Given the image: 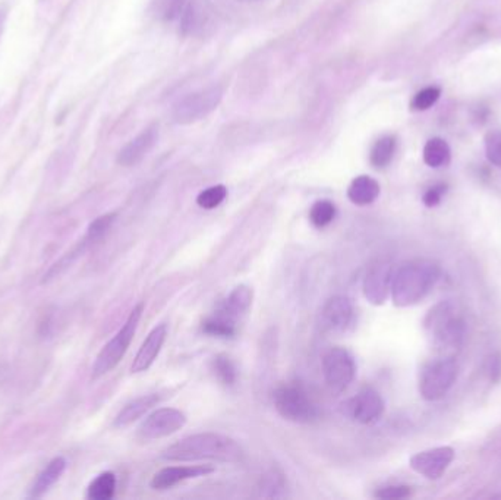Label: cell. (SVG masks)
<instances>
[{
    "label": "cell",
    "instance_id": "f546056e",
    "mask_svg": "<svg viewBox=\"0 0 501 500\" xmlns=\"http://www.w3.org/2000/svg\"><path fill=\"white\" fill-rule=\"evenodd\" d=\"M485 154L494 166L501 168V131H491L485 135Z\"/></svg>",
    "mask_w": 501,
    "mask_h": 500
},
{
    "label": "cell",
    "instance_id": "f1b7e54d",
    "mask_svg": "<svg viewBox=\"0 0 501 500\" xmlns=\"http://www.w3.org/2000/svg\"><path fill=\"white\" fill-rule=\"evenodd\" d=\"M439 95H441V90H439V88H423V90L416 93L415 97L412 100L411 108L414 109V111H418V112L428 111V109L432 108V106L439 102Z\"/></svg>",
    "mask_w": 501,
    "mask_h": 500
},
{
    "label": "cell",
    "instance_id": "4dcf8cb0",
    "mask_svg": "<svg viewBox=\"0 0 501 500\" xmlns=\"http://www.w3.org/2000/svg\"><path fill=\"white\" fill-rule=\"evenodd\" d=\"M185 2L186 0H160L157 8H159V13L165 21H173L177 17H181Z\"/></svg>",
    "mask_w": 501,
    "mask_h": 500
},
{
    "label": "cell",
    "instance_id": "836d02e7",
    "mask_svg": "<svg viewBox=\"0 0 501 500\" xmlns=\"http://www.w3.org/2000/svg\"><path fill=\"white\" fill-rule=\"evenodd\" d=\"M487 374H489V379L493 383H498L501 381L500 352H494V354L489 356V361H487Z\"/></svg>",
    "mask_w": 501,
    "mask_h": 500
},
{
    "label": "cell",
    "instance_id": "1f68e13d",
    "mask_svg": "<svg viewBox=\"0 0 501 500\" xmlns=\"http://www.w3.org/2000/svg\"><path fill=\"white\" fill-rule=\"evenodd\" d=\"M411 495L412 488L409 486L398 484V486H387V488H378L375 497H378V499L398 500L407 499Z\"/></svg>",
    "mask_w": 501,
    "mask_h": 500
},
{
    "label": "cell",
    "instance_id": "3957f363",
    "mask_svg": "<svg viewBox=\"0 0 501 500\" xmlns=\"http://www.w3.org/2000/svg\"><path fill=\"white\" fill-rule=\"evenodd\" d=\"M423 326L439 357H456L464 342L466 323L452 301L439 302L431 308Z\"/></svg>",
    "mask_w": 501,
    "mask_h": 500
},
{
    "label": "cell",
    "instance_id": "52a82bcc",
    "mask_svg": "<svg viewBox=\"0 0 501 500\" xmlns=\"http://www.w3.org/2000/svg\"><path fill=\"white\" fill-rule=\"evenodd\" d=\"M222 97L223 90L220 86H211V87L191 93L173 106V120L181 125L197 122L213 112L220 103Z\"/></svg>",
    "mask_w": 501,
    "mask_h": 500
},
{
    "label": "cell",
    "instance_id": "7c38bea8",
    "mask_svg": "<svg viewBox=\"0 0 501 500\" xmlns=\"http://www.w3.org/2000/svg\"><path fill=\"white\" fill-rule=\"evenodd\" d=\"M384 408H386V404H384L382 395L370 386L362 388L357 397L350 399L349 406H348L350 417L365 426L377 422L382 418Z\"/></svg>",
    "mask_w": 501,
    "mask_h": 500
},
{
    "label": "cell",
    "instance_id": "8992f818",
    "mask_svg": "<svg viewBox=\"0 0 501 500\" xmlns=\"http://www.w3.org/2000/svg\"><path fill=\"white\" fill-rule=\"evenodd\" d=\"M457 377L456 358L437 357L425 364L419 376V393L425 401L443 399L455 385Z\"/></svg>",
    "mask_w": 501,
    "mask_h": 500
},
{
    "label": "cell",
    "instance_id": "9c48e42d",
    "mask_svg": "<svg viewBox=\"0 0 501 500\" xmlns=\"http://www.w3.org/2000/svg\"><path fill=\"white\" fill-rule=\"evenodd\" d=\"M185 424L186 415L181 409L159 408L152 411L144 422H141L138 436L143 440L168 438L170 434L181 430Z\"/></svg>",
    "mask_w": 501,
    "mask_h": 500
},
{
    "label": "cell",
    "instance_id": "d4e9b609",
    "mask_svg": "<svg viewBox=\"0 0 501 500\" xmlns=\"http://www.w3.org/2000/svg\"><path fill=\"white\" fill-rule=\"evenodd\" d=\"M211 367H213L214 374L222 385L234 386L238 381V372H236L234 361L230 360L229 357L225 356V354H218V356L214 357Z\"/></svg>",
    "mask_w": 501,
    "mask_h": 500
},
{
    "label": "cell",
    "instance_id": "8fae6325",
    "mask_svg": "<svg viewBox=\"0 0 501 500\" xmlns=\"http://www.w3.org/2000/svg\"><path fill=\"white\" fill-rule=\"evenodd\" d=\"M455 459V451L450 447H434L428 451L418 452L409 461L414 471L428 480H439L448 471Z\"/></svg>",
    "mask_w": 501,
    "mask_h": 500
},
{
    "label": "cell",
    "instance_id": "484cf974",
    "mask_svg": "<svg viewBox=\"0 0 501 500\" xmlns=\"http://www.w3.org/2000/svg\"><path fill=\"white\" fill-rule=\"evenodd\" d=\"M336 217V206L329 200H320L309 210V220L318 229L329 226Z\"/></svg>",
    "mask_w": 501,
    "mask_h": 500
},
{
    "label": "cell",
    "instance_id": "7402d4cb",
    "mask_svg": "<svg viewBox=\"0 0 501 500\" xmlns=\"http://www.w3.org/2000/svg\"><path fill=\"white\" fill-rule=\"evenodd\" d=\"M116 477L113 472H102L88 486L86 497L91 500H109L115 496Z\"/></svg>",
    "mask_w": 501,
    "mask_h": 500
},
{
    "label": "cell",
    "instance_id": "5bb4252c",
    "mask_svg": "<svg viewBox=\"0 0 501 500\" xmlns=\"http://www.w3.org/2000/svg\"><path fill=\"white\" fill-rule=\"evenodd\" d=\"M216 468L209 463L204 465H182V467H166L152 476V486L154 490H168L186 480L198 479L213 474Z\"/></svg>",
    "mask_w": 501,
    "mask_h": 500
},
{
    "label": "cell",
    "instance_id": "9a60e30c",
    "mask_svg": "<svg viewBox=\"0 0 501 500\" xmlns=\"http://www.w3.org/2000/svg\"><path fill=\"white\" fill-rule=\"evenodd\" d=\"M166 336H168L166 324H159L148 333L144 342L141 345L140 351L136 352V358H134V363L131 365L132 373H144L152 367V363L157 360V357L160 354Z\"/></svg>",
    "mask_w": 501,
    "mask_h": 500
},
{
    "label": "cell",
    "instance_id": "7a4b0ae2",
    "mask_svg": "<svg viewBox=\"0 0 501 500\" xmlns=\"http://www.w3.org/2000/svg\"><path fill=\"white\" fill-rule=\"evenodd\" d=\"M439 275L441 270L436 261L416 258L403 263L393 273L391 301L400 308L415 306L431 292Z\"/></svg>",
    "mask_w": 501,
    "mask_h": 500
},
{
    "label": "cell",
    "instance_id": "44dd1931",
    "mask_svg": "<svg viewBox=\"0 0 501 500\" xmlns=\"http://www.w3.org/2000/svg\"><path fill=\"white\" fill-rule=\"evenodd\" d=\"M452 158V152L448 147V141L443 138H431L423 147V161L430 168H441L448 165Z\"/></svg>",
    "mask_w": 501,
    "mask_h": 500
},
{
    "label": "cell",
    "instance_id": "2e32d148",
    "mask_svg": "<svg viewBox=\"0 0 501 500\" xmlns=\"http://www.w3.org/2000/svg\"><path fill=\"white\" fill-rule=\"evenodd\" d=\"M159 138V129L156 125L144 129L140 135L129 141L124 149L120 150L118 163L122 166H134L140 163L147 156L148 152L156 144Z\"/></svg>",
    "mask_w": 501,
    "mask_h": 500
},
{
    "label": "cell",
    "instance_id": "4316f807",
    "mask_svg": "<svg viewBox=\"0 0 501 500\" xmlns=\"http://www.w3.org/2000/svg\"><path fill=\"white\" fill-rule=\"evenodd\" d=\"M116 213H109V215L100 216L94 222H91L90 226L86 229V235L84 241L86 244L93 245L97 241L102 240L107 232L111 231V225L115 224Z\"/></svg>",
    "mask_w": 501,
    "mask_h": 500
},
{
    "label": "cell",
    "instance_id": "ffe728a7",
    "mask_svg": "<svg viewBox=\"0 0 501 500\" xmlns=\"http://www.w3.org/2000/svg\"><path fill=\"white\" fill-rule=\"evenodd\" d=\"M65 468V459L61 458V456L52 459V461L47 463V467L38 474L37 479H36L33 486L29 488V496L42 497L45 493L49 492L50 488H52L54 483H58L59 479L62 477Z\"/></svg>",
    "mask_w": 501,
    "mask_h": 500
},
{
    "label": "cell",
    "instance_id": "277c9868",
    "mask_svg": "<svg viewBox=\"0 0 501 500\" xmlns=\"http://www.w3.org/2000/svg\"><path fill=\"white\" fill-rule=\"evenodd\" d=\"M143 311H144V304H138V306L134 307V310L127 316L124 326L120 327L119 332L99 352V356L95 358L94 365H93V370H91L93 372L91 373V377L94 381L111 372L120 363V360L124 358L127 348H129L132 340H134V336H136V329H138L141 317H143Z\"/></svg>",
    "mask_w": 501,
    "mask_h": 500
},
{
    "label": "cell",
    "instance_id": "e0dca14e",
    "mask_svg": "<svg viewBox=\"0 0 501 500\" xmlns=\"http://www.w3.org/2000/svg\"><path fill=\"white\" fill-rule=\"evenodd\" d=\"M252 298H254V294H252L250 286H236L214 313L227 318L229 322L234 323V324H238L239 320L247 315L248 310L252 306Z\"/></svg>",
    "mask_w": 501,
    "mask_h": 500
},
{
    "label": "cell",
    "instance_id": "d6a6232c",
    "mask_svg": "<svg viewBox=\"0 0 501 500\" xmlns=\"http://www.w3.org/2000/svg\"><path fill=\"white\" fill-rule=\"evenodd\" d=\"M448 191V185L444 184H437V185H432L431 188H428L423 194V201L427 207H436L441 203L444 194Z\"/></svg>",
    "mask_w": 501,
    "mask_h": 500
},
{
    "label": "cell",
    "instance_id": "cb8c5ba5",
    "mask_svg": "<svg viewBox=\"0 0 501 500\" xmlns=\"http://www.w3.org/2000/svg\"><path fill=\"white\" fill-rule=\"evenodd\" d=\"M202 332L209 336H216V338H234L238 332V324L229 322L222 316L214 315L207 317L202 322Z\"/></svg>",
    "mask_w": 501,
    "mask_h": 500
},
{
    "label": "cell",
    "instance_id": "83f0119b",
    "mask_svg": "<svg viewBox=\"0 0 501 500\" xmlns=\"http://www.w3.org/2000/svg\"><path fill=\"white\" fill-rule=\"evenodd\" d=\"M227 190L225 185H214L209 186L207 190L201 191L197 197V204L201 207V209H206V210H213L216 207L220 206V204L226 199Z\"/></svg>",
    "mask_w": 501,
    "mask_h": 500
},
{
    "label": "cell",
    "instance_id": "6da1fadb",
    "mask_svg": "<svg viewBox=\"0 0 501 500\" xmlns=\"http://www.w3.org/2000/svg\"><path fill=\"white\" fill-rule=\"evenodd\" d=\"M161 458L175 463H197V461H218L239 463L242 461V447L236 440L218 433L191 434L179 442L173 443L161 452Z\"/></svg>",
    "mask_w": 501,
    "mask_h": 500
},
{
    "label": "cell",
    "instance_id": "30bf717a",
    "mask_svg": "<svg viewBox=\"0 0 501 500\" xmlns=\"http://www.w3.org/2000/svg\"><path fill=\"white\" fill-rule=\"evenodd\" d=\"M393 266L389 261L378 260L366 270L362 291L366 301L373 306H382L390 297Z\"/></svg>",
    "mask_w": 501,
    "mask_h": 500
},
{
    "label": "cell",
    "instance_id": "d6986e66",
    "mask_svg": "<svg viewBox=\"0 0 501 500\" xmlns=\"http://www.w3.org/2000/svg\"><path fill=\"white\" fill-rule=\"evenodd\" d=\"M378 195H380V184L366 175L355 178L348 188V199L355 206H370L378 199Z\"/></svg>",
    "mask_w": 501,
    "mask_h": 500
},
{
    "label": "cell",
    "instance_id": "ba28073f",
    "mask_svg": "<svg viewBox=\"0 0 501 500\" xmlns=\"http://www.w3.org/2000/svg\"><path fill=\"white\" fill-rule=\"evenodd\" d=\"M357 374L354 357L345 348H330L323 357V376L333 393L345 392Z\"/></svg>",
    "mask_w": 501,
    "mask_h": 500
},
{
    "label": "cell",
    "instance_id": "e575fe53",
    "mask_svg": "<svg viewBox=\"0 0 501 500\" xmlns=\"http://www.w3.org/2000/svg\"><path fill=\"white\" fill-rule=\"evenodd\" d=\"M4 21H6V8L0 6V36H2V31H4Z\"/></svg>",
    "mask_w": 501,
    "mask_h": 500
},
{
    "label": "cell",
    "instance_id": "4fadbf2b",
    "mask_svg": "<svg viewBox=\"0 0 501 500\" xmlns=\"http://www.w3.org/2000/svg\"><path fill=\"white\" fill-rule=\"evenodd\" d=\"M354 304L346 295H334L321 310V324L329 333H343L354 320Z\"/></svg>",
    "mask_w": 501,
    "mask_h": 500
},
{
    "label": "cell",
    "instance_id": "603a6c76",
    "mask_svg": "<svg viewBox=\"0 0 501 500\" xmlns=\"http://www.w3.org/2000/svg\"><path fill=\"white\" fill-rule=\"evenodd\" d=\"M396 140L395 136L386 135L380 138L371 150V165L382 169L390 165L391 159L395 156Z\"/></svg>",
    "mask_w": 501,
    "mask_h": 500
},
{
    "label": "cell",
    "instance_id": "5b68a950",
    "mask_svg": "<svg viewBox=\"0 0 501 500\" xmlns=\"http://www.w3.org/2000/svg\"><path fill=\"white\" fill-rule=\"evenodd\" d=\"M273 401L277 413L288 422L307 424L318 417L316 404L298 381L280 385L273 393Z\"/></svg>",
    "mask_w": 501,
    "mask_h": 500
},
{
    "label": "cell",
    "instance_id": "ac0fdd59",
    "mask_svg": "<svg viewBox=\"0 0 501 500\" xmlns=\"http://www.w3.org/2000/svg\"><path fill=\"white\" fill-rule=\"evenodd\" d=\"M161 399H163V397H161L160 393H150V395L136 398L134 401L129 402L127 406H125L122 411L116 415L115 426L122 429V427H127L132 424V422H136V420L144 417L148 411H152Z\"/></svg>",
    "mask_w": 501,
    "mask_h": 500
}]
</instances>
